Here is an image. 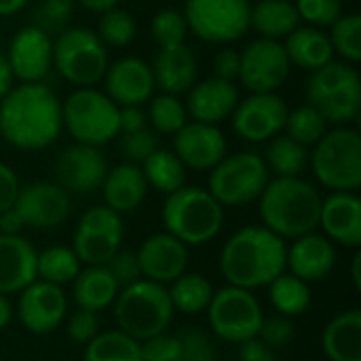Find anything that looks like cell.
I'll return each instance as SVG.
<instances>
[{
    "label": "cell",
    "instance_id": "9a60e30c",
    "mask_svg": "<svg viewBox=\"0 0 361 361\" xmlns=\"http://www.w3.org/2000/svg\"><path fill=\"white\" fill-rule=\"evenodd\" d=\"M13 209L19 214L23 226L49 231L68 220L72 199L57 182H32L19 188Z\"/></svg>",
    "mask_w": 361,
    "mask_h": 361
},
{
    "label": "cell",
    "instance_id": "681fc988",
    "mask_svg": "<svg viewBox=\"0 0 361 361\" xmlns=\"http://www.w3.org/2000/svg\"><path fill=\"white\" fill-rule=\"evenodd\" d=\"M180 361H216V347L201 330H186L180 336Z\"/></svg>",
    "mask_w": 361,
    "mask_h": 361
},
{
    "label": "cell",
    "instance_id": "ac0fdd59",
    "mask_svg": "<svg viewBox=\"0 0 361 361\" xmlns=\"http://www.w3.org/2000/svg\"><path fill=\"white\" fill-rule=\"evenodd\" d=\"M4 57L13 78L21 82H42L53 68V38L36 25H25L11 38Z\"/></svg>",
    "mask_w": 361,
    "mask_h": 361
},
{
    "label": "cell",
    "instance_id": "6f0895ef",
    "mask_svg": "<svg viewBox=\"0 0 361 361\" xmlns=\"http://www.w3.org/2000/svg\"><path fill=\"white\" fill-rule=\"evenodd\" d=\"M239 361H277L275 349H271L269 345H264L258 336L252 341H245L239 345V353H237Z\"/></svg>",
    "mask_w": 361,
    "mask_h": 361
},
{
    "label": "cell",
    "instance_id": "6da1fadb",
    "mask_svg": "<svg viewBox=\"0 0 361 361\" xmlns=\"http://www.w3.org/2000/svg\"><path fill=\"white\" fill-rule=\"evenodd\" d=\"M61 129V102L44 82H21L0 99V135L17 150L49 148Z\"/></svg>",
    "mask_w": 361,
    "mask_h": 361
},
{
    "label": "cell",
    "instance_id": "52a82bcc",
    "mask_svg": "<svg viewBox=\"0 0 361 361\" xmlns=\"http://www.w3.org/2000/svg\"><path fill=\"white\" fill-rule=\"evenodd\" d=\"M108 66V47L93 30L72 25L53 38V68L76 89L95 87L104 80Z\"/></svg>",
    "mask_w": 361,
    "mask_h": 361
},
{
    "label": "cell",
    "instance_id": "c3c4849f",
    "mask_svg": "<svg viewBox=\"0 0 361 361\" xmlns=\"http://www.w3.org/2000/svg\"><path fill=\"white\" fill-rule=\"evenodd\" d=\"M110 275L114 277L118 290L123 288H129L133 283H137L142 277V271H140V262H137V254L131 252V250H118L106 264H104Z\"/></svg>",
    "mask_w": 361,
    "mask_h": 361
},
{
    "label": "cell",
    "instance_id": "b9f144b4",
    "mask_svg": "<svg viewBox=\"0 0 361 361\" xmlns=\"http://www.w3.org/2000/svg\"><path fill=\"white\" fill-rule=\"evenodd\" d=\"M330 44L336 55H341L347 63H357L361 59V17L357 13L341 15L330 25Z\"/></svg>",
    "mask_w": 361,
    "mask_h": 361
},
{
    "label": "cell",
    "instance_id": "484cf974",
    "mask_svg": "<svg viewBox=\"0 0 361 361\" xmlns=\"http://www.w3.org/2000/svg\"><path fill=\"white\" fill-rule=\"evenodd\" d=\"M150 70L154 87H159L161 93L180 97L182 93H188L197 80V57L188 44L159 49Z\"/></svg>",
    "mask_w": 361,
    "mask_h": 361
},
{
    "label": "cell",
    "instance_id": "7dc6e473",
    "mask_svg": "<svg viewBox=\"0 0 361 361\" xmlns=\"http://www.w3.org/2000/svg\"><path fill=\"white\" fill-rule=\"evenodd\" d=\"M118 148H121V154L127 159L125 163L142 165L152 152L159 150L157 131L146 127V129H140V131H133V133H121Z\"/></svg>",
    "mask_w": 361,
    "mask_h": 361
},
{
    "label": "cell",
    "instance_id": "6125c7cd",
    "mask_svg": "<svg viewBox=\"0 0 361 361\" xmlns=\"http://www.w3.org/2000/svg\"><path fill=\"white\" fill-rule=\"evenodd\" d=\"M13 305H11V300H8V296H4V294H0V332L11 324V319H13Z\"/></svg>",
    "mask_w": 361,
    "mask_h": 361
},
{
    "label": "cell",
    "instance_id": "f1b7e54d",
    "mask_svg": "<svg viewBox=\"0 0 361 361\" xmlns=\"http://www.w3.org/2000/svg\"><path fill=\"white\" fill-rule=\"evenodd\" d=\"M283 49L290 59V66H296L300 70H317L330 61H334V51L330 44V38L319 27H296L290 36L283 38Z\"/></svg>",
    "mask_w": 361,
    "mask_h": 361
},
{
    "label": "cell",
    "instance_id": "d590c367",
    "mask_svg": "<svg viewBox=\"0 0 361 361\" xmlns=\"http://www.w3.org/2000/svg\"><path fill=\"white\" fill-rule=\"evenodd\" d=\"M264 163L277 178H300L309 167V148L288 135H275L269 140Z\"/></svg>",
    "mask_w": 361,
    "mask_h": 361
},
{
    "label": "cell",
    "instance_id": "db71d44e",
    "mask_svg": "<svg viewBox=\"0 0 361 361\" xmlns=\"http://www.w3.org/2000/svg\"><path fill=\"white\" fill-rule=\"evenodd\" d=\"M239 68H241V53L235 49H222L214 57V76L222 80H239Z\"/></svg>",
    "mask_w": 361,
    "mask_h": 361
},
{
    "label": "cell",
    "instance_id": "8992f818",
    "mask_svg": "<svg viewBox=\"0 0 361 361\" xmlns=\"http://www.w3.org/2000/svg\"><path fill=\"white\" fill-rule=\"evenodd\" d=\"M311 169L332 192H357L361 186V137L351 127H334L313 146Z\"/></svg>",
    "mask_w": 361,
    "mask_h": 361
},
{
    "label": "cell",
    "instance_id": "3957f363",
    "mask_svg": "<svg viewBox=\"0 0 361 361\" xmlns=\"http://www.w3.org/2000/svg\"><path fill=\"white\" fill-rule=\"evenodd\" d=\"M262 226L281 239H298L319 226L322 195L302 178H273L260 195Z\"/></svg>",
    "mask_w": 361,
    "mask_h": 361
},
{
    "label": "cell",
    "instance_id": "74e56055",
    "mask_svg": "<svg viewBox=\"0 0 361 361\" xmlns=\"http://www.w3.org/2000/svg\"><path fill=\"white\" fill-rule=\"evenodd\" d=\"M82 361H142V349L121 330H108L85 345Z\"/></svg>",
    "mask_w": 361,
    "mask_h": 361
},
{
    "label": "cell",
    "instance_id": "4dcf8cb0",
    "mask_svg": "<svg viewBox=\"0 0 361 361\" xmlns=\"http://www.w3.org/2000/svg\"><path fill=\"white\" fill-rule=\"evenodd\" d=\"M300 23L298 11L292 0H258L250 6V27L260 38L283 40Z\"/></svg>",
    "mask_w": 361,
    "mask_h": 361
},
{
    "label": "cell",
    "instance_id": "d6986e66",
    "mask_svg": "<svg viewBox=\"0 0 361 361\" xmlns=\"http://www.w3.org/2000/svg\"><path fill=\"white\" fill-rule=\"evenodd\" d=\"M226 152L228 144L218 125L192 121L173 135V154L186 169L212 171L226 157Z\"/></svg>",
    "mask_w": 361,
    "mask_h": 361
},
{
    "label": "cell",
    "instance_id": "f907efd6",
    "mask_svg": "<svg viewBox=\"0 0 361 361\" xmlns=\"http://www.w3.org/2000/svg\"><path fill=\"white\" fill-rule=\"evenodd\" d=\"M296 336V330H294V324L292 319L283 317V315H271V317H264L262 319V326H260V332H258V338L269 345L271 349H283L288 347Z\"/></svg>",
    "mask_w": 361,
    "mask_h": 361
},
{
    "label": "cell",
    "instance_id": "e0dca14e",
    "mask_svg": "<svg viewBox=\"0 0 361 361\" xmlns=\"http://www.w3.org/2000/svg\"><path fill=\"white\" fill-rule=\"evenodd\" d=\"M108 173L106 157L99 148L87 144L66 146L55 159V178L66 192L87 195L102 188Z\"/></svg>",
    "mask_w": 361,
    "mask_h": 361
},
{
    "label": "cell",
    "instance_id": "9f6ffc18",
    "mask_svg": "<svg viewBox=\"0 0 361 361\" xmlns=\"http://www.w3.org/2000/svg\"><path fill=\"white\" fill-rule=\"evenodd\" d=\"M148 127V116L142 106H123L118 108V129L121 133H133ZM118 133V135H121Z\"/></svg>",
    "mask_w": 361,
    "mask_h": 361
},
{
    "label": "cell",
    "instance_id": "e7e4bbea",
    "mask_svg": "<svg viewBox=\"0 0 361 361\" xmlns=\"http://www.w3.org/2000/svg\"><path fill=\"white\" fill-rule=\"evenodd\" d=\"M360 264H361V252L355 254V258H353V286H355V290H361V275H360Z\"/></svg>",
    "mask_w": 361,
    "mask_h": 361
},
{
    "label": "cell",
    "instance_id": "bcb514c9",
    "mask_svg": "<svg viewBox=\"0 0 361 361\" xmlns=\"http://www.w3.org/2000/svg\"><path fill=\"white\" fill-rule=\"evenodd\" d=\"M298 17L311 27H330L343 15L341 0H292Z\"/></svg>",
    "mask_w": 361,
    "mask_h": 361
},
{
    "label": "cell",
    "instance_id": "277c9868",
    "mask_svg": "<svg viewBox=\"0 0 361 361\" xmlns=\"http://www.w3.org/2000/svg\"><path fill=\"white\" fill-rule=\"evenodd\" d=\"M165 233L180 239L186 247L205 245L216 239L224 226V207L199 186H182L167 195L163 203Z\"/></svg>",
    "mask_w": 361,
    "mask_h": 361
},
{
    "label": "cell",
    "instance_id": "7c38bea8",
    "mask_svg": "<svg viewBox=\"0 0 361 361\" xmlns=\"http://www.w3.org/2000/svg\"><path fill=\"white\" fill-rule=\"evenodd\" d=\"M123 237V216L106 205H95L80 216L74 231L72 250L80 264L104 267L121 250Z\"/></svg>",
    "mask_w": 361,
    "mask_h": 361
},
{
    "label": "cell",
    "instance_id": "30bf717a",
    "mask_svg": "<svg viewBox=\"0 0 361 361\" xmlns=\"http://www.w3.org/2000/svg\"><path fill=\"white\" fill-rule=\"evenodd\" d=\"M212 332L233 345H241L258 336L264 311L258 296L250 290L224 286L214 292V298L207 307Z\"/></svg>",
    "mask_w": 361,
    "mask_h": 361
},
{
    "label": "cell",
    "instance_id": "94428289",
    "mask_svg": "<svg viewBox=\"0 0 361 361\" xmlns=\"http://www.w3.org/2000/svg\"><path fill=\"white\" fill-rule=\"evenodd\" d=\"M85 8H89V11H93V13H106V11H110V8H116L118 6V2L121 0H78Z\"/></svg>",
    "mask_w": 361,
    "mask_h": 361
},
{
    "label": "cell",
    "instance_id": "91938a15",
    "mask_svg": "<svg viewBox=\"0 0 361 361\" xmlns=\"http://www.w3.org/2000/svg\"><path fill=\"white\" fill-rule=\"evenodd\" d=\"M13 72H11V68H8V61H6V57L0 53V99L13 89Z\"/></svg>",
    "mask_w": 361,
    "mask_h": 361
},
{
    "label": "cell",
    "instance_id": "f35d334b",
    "mask_svg": "<svg viewBox=\"0 0 361 361\" xmlns=\"http://www.w3.org/2000/svg\"><path fill=\"white\" fill-rule=\"evenodd\" d=\"M313 108L328 121V125L345 127L355 121L361 112V82L349 85L341 91L330 93L322 102L313 104Z\"/></svg>",
    "mask_w": 361,
    "mask_h": 361
},
{
    "label": "cell",
    "instance_id": "2e32d148",
    "mask_svg": "<svg viewBox=\"0 0 361 361\" xmlns=\"http://www.w3.org/2000/svg\"><path fill=\"white\" fill-rule=\"evenodd\" d=\"M66 313L68 296L59 286L36 279L19 292L17 317L30 334L47 336L55 332L63 324Z\"/></svg>",
    "mask_w": 361,
    "mask_h": 361
},
{
    "label": "cell",
    "instance_id": "ee69618b",
    "mask_svg": "<svg viewBox=\"0 0 361 361\" xmlns=\"http://www.w3.org/2000/svg\"><path fill=\"white\" fill-rule=\"evenodd\" d=\"M150 36L159 49L186 44L188 23L184 13L178 8H161L150 21Z\"/></svg>",
    "mask_w": 361,
    "mask_h": 361
},
{
    "label": "cell",
    "instance_id": "4316f807",
    "mask_svg": "<svg viewBox=\"0 0 361 361\" xmlns=\"http://www.w3.org/2000/svg\"><path fill=\"white\" fill-rule=\"evenodd\" d=\"M146 195H148V184L140 165L121 163L108 169L102 184V197L106 207L114 209L121 216L131 214L144 203Z\"/></svg>",
    "mask_w": 361,
    "mask_h": 361
},
{
    "label": "cell",
    "instance_id": "ab89813d",
    "mask_svg": "<svg viewBox=\"0 0 361 361\" xmlns=\"http://www.w3.org/2000/svg\"><path fill=\"white\" fill-rule=\"evenodd\" d=\"M148 102L150 104H148L146 116H148V125L152 131L176 135L188 123V112H186V106L180 102V97L159 93V95H152Z\"/></svg>",
    "mask_w": 361,
    "mask_h": 361
},
{
    "label": "cell",
    "instance_id": "1f68e13d",
    "mask_svg": "<svg viewBox=\"0 0 361 361\" xmlns=\"http://www.w3.org/2000/svg\"><path fill=\"white\" fill-rule=\"evenodd\" d=\"M140 167L148 188H154L163 195H171L186 186V167L173 154V150L159 148Z\"/></svg>",
    "mask_w": 361,
    "mask_h": 361
},
{
    "label": "cell",
    "instance_id": "8d00e7d4",
    "mask_svg": "<svg viewBox=\"0 0 361 361\" xmlns=\"http://www.w3.org/2000/svg\"><path fill=\"white\" fill-rule=\"evenodd\" d=\"M78 273H80V260L76 258L72 247L51 245V247L38 252L36 279L61 288L66 283H72Z\"/></svg>",
    "mask_w": 361,
    "mask_h": 361
},
{
    "label": "cell",
    "instance_id": "836d02e7",
    "mask_svg": "<svg viewBox=\"0 0 361 361\" xmlns=\"http://www.w3.org/2000/svg\"><path fill=\"white\" fill-rule=\"evenodd\" d=\"M267 288H269L271 305L275 307L277 315H283V317L292 319V317L305 315V311L311 307V288H309V283L294 277L292 273H281Z\"/></svg>",
    "mask_w": 361,
    "mask_h": 361
},
{
    "label": "cell",
    "instance_id": "7a4b0ae2",
    "mask_svg": "<svg viewBox=\"0 0 361 361\" xmlns=\"http://www.w3.org/2000/svg\"><path fill=\"white\" fill-rule=\"evenodd\" d=\"M286 239L260 224L235 231L220 252V273L228 286L256 292L286 273Z\"/></svg>",
    "mask_w": 361,
    "mask_h": 361
},
{
    "label": "cell",
    "instance_id": "4fadbf2b",
    "mask_svg": "<svg viewBox=\"0 0 361 361\" xmlns=\"http://www.w3.org/2000/svg\"><path fill=\"white\" fill-rule=\"evenodd\" d=\"M290 68L281 40L258 38L241 51L239 80L250 93H275L286 82Z\"/></svg>",
    "mask_w": 361,
    "mask_h": 361
},
{
    "label": "cell",
    "instance_id": "ffe728a7",
    "mask_svg": "<svg viewBox=\"0 0 361 361\" xmlns=\"http://www.w3.org/2000/svg\"><path fill=\"white\" fill-rule=\"evenodd\" d=\"M135 254L142 277L161 286L173 283L188 267V247L169 233L150 235Z\"/></svg>",
    "mask_w": 361,
    "mask_h": 361
},
{
    "label": "cell",
    "instance_id": "f5cc1de1",
    "mask_svg": "<svg viewBox=\"0 0 361 361\" xmlns=\"http://www.w3.org/2000/svg\"><path fill=\"white\" fill-rule=\"evenodd\" d=\"M68 338L78 343V345H87L91 343L102 330H99V319L95 313L89 311H76L70 319H68Z\"/></svg>",
    "mask_w": 361,
    "mask_h": 361
},
{
    "label": "cell",
    "instance_id": "11a10c76",
    "mask_svg": "<svg viewBox=\"0 0 361 361\" xmlns=\"http://www.w3.org/2000/svg\"><path fill=\"white\" fill-rule=\"evenodd\" d=\"M19 188H21V184H19L17 173L6 163L0 161V214L13 207Z\"/></svg>",
    "mask_w": 361,
    "mask_h": 361
},
{
    "label": "cell",
    "instance_id": "7402d4cb",
    "mask_svg": "<svg viewBox=\"0 0 361 361\" xmlns=\"http://www.w3.org/2000/svg\"><path fill=\"white\" fill-rule=\"evenodd\" d=\"M324 237L349 250L361 245V201L355 192H332L322 199L319 226Z\"/></svg>",
    "mask_w": 361,
    "mask_h": 361
},
{
    "label": "cell",
    "instance_id": "603a6c76",
    "mask_svg": "<svg viewBox=\"0 0 361 361\" xmlns=\"http://www.w3.org/2000/svg\"><path fill=\"white\" fill-rule=\"evenodd\" d=\"M286 252V269L307 281L317 283L324 281L336 267V247L330 239L319 233H309L298 239Z\"/></svg>",
    "mask_w": 361,
    "mask_h": 361
},
{
    "label": "cell",
    "instance_id": "e575fe53",
    "mask_svg": "<svg viewBox=\"0 0 361 361\" xmlns=\"http://www.w3.org/2000/svg\"><path fill=\"white\" fill-rule=\"evenodd\" d=\"M361 82L360 72L351 66V63H343V61H330L317 70H313L307 78L305 85V95H307V104H317L324 97H328L334 91H341L349 85Z\"/></svg>",
    "mask_w": 361,
    "mask_h": 361
},
{
    "label": "cell",
    "instance_id": "f546056e",
    "mask_svg": "<svg viewBox=\"0 0 361 361\" xmlns=\"http://www.w3.org/2000/svg\"><path fill=\"white\" fill-rule=\"evenodd\" d=\"M118 286L106 267H87L72 281V300L80 311L99 313L114 305Z\"/></svg>",
    "mask_w": 361,
    "mask_h": 361
},
{
    "label": "cell",
    "instance_id": "680465c9",
    "mask_svg": "<svg viewBox=\"0 0 361 361\" xmlns=\"http://www.w3.org/2000/svg\"><path fill=\"white\" fill-rule=\"evenodd\" d=\"M21 228H23V222H21L19 214H17L13 207L0 214V235H11V237H15V235L21 233Z\"/></svg>",
    "mask_w": 361,
    "mask_h": 361
},
{
    "label": "cell",
    "instance_id": "816d5d0a",
    "mask_svg": "<svg viewBox=\"0 0 361 361\" xmlns=\"http://www.w3.org/2000/svg\"><path fill=\"white\" fill-rule=\"evenodd\" d=\"M142 361H180V338L167 332L140 343Z\"/></svg>",
    "mask_w": 361,
    "mask_h": 361
},
{
    "label": "cell",
    "instance_id": "9c48e42d",
    "mask_svg": "<svg viewBox=\"0 0 361 361\" xmlns=\"http://www.w3.org/2000/svg\"><path fill=\"white\" fill-rule=\"evenodd\" d=\"M271 180L264 159L256 152L226 154L209 171V195L222 207H241L258 201Z\"/></svg>",
    "mask_w": 361,
    "mask_h": 361
},
{
    "label": "cell",
    "instance_id": "5b68a950",
    "mask_svg": "<svg viewBox=\"0 0 361 361\" xmlns=\"http://www.w3.org/2000/svg\"><path fill=\"white\" fill-rule=\"evenodd\" d=\"M112 307L116 330L137 343L167 332L176 313L167 288L148 279L118 290Z\"/></svg>",
    "mask_w": 361,
    "mask_h": 361
},
{
    "label": "cell",
    "instance_id": "5bb4252c",
    "mask_svg": "<svg viewBox=\"0 0 361 361\" xmlns=\"http://www.w3.org/2000/svg\"><path fill=\"white\" fill-rule=\"evenodd\" d=\"M288 104L277 93H250L231 114L233 131L247 142H269L286 127Z\"/></svg>",
    "mask_w": 361,
    "mask_h": 361
},
{
    "label": "cell",
    "instance_id": "8fae6325",
    "mask_svg": "<svg viewBox=\"0 0 361 361\" xmlns=\"http://www.w3.org/2000/svg\"><path fill=\"white\" fill-rule=\"evenodd\" d=\"M250 0H186L188 32L212 44H228L250 30Z\"/></svg>",
    "mask_w": 361,
    "mask_h": 361
},
{
    "label": "cell",
    "instance_id": "7bdbcfd3",
    "mask_svg": "<svg viewBox=\"0 0 361 361\" xmlns=\"http://www.w3.org/2000/svg\"><path fill=\"white\" fill-rule=\"evenodd\" d=\"M135 32H137V25H135L133 15L118 6L102 13L97 21V30H95L97 38L106 47H127L135 38Z\"/></svg>",
    "mask_w": 361,
    "mask_h": 361
},
{
    "label": "cell",
    "instance_id": "cb8c5ba5",
    "mask_svg": "<svg viewBox=\"0 0 361 361\" xmlns=\"http://www.w3.org/2000/svg\"><path fill=\"white\" fill-rule=\"evenodd\" d=\"M239 99H241V95H239V87L235 82L212 76V78H205L190 87L184 106H186L188 116H192V121L218 125V123L231 118Z\"/></svg>",
    "mask_w": 361,
    "mask_h": 361
},
{
    "label": "cell",
    "instance_id": "83f0119b",
    "mask_svg": "<svg viewBox=\"0 0 361 361\" xmlns=\"http://www.w3.org/2000/svg\"><path fill=\"white\" fill-rule=\"evenodd\" d=\"M322 351L330 361H361V311L332 317L322 332Z\"/></svg>",
    "mask_w": 361,
    "mask_h": 361
},
{
    "label": "cell",
    "instance_id": "f6af8a7d",
    "mask_svg": "<svg viewBox=\"0 0 361 361\" xmlns=\"http://www.w3.org/2000/svg\"><path fill=\"white\" fill-rule=\"evenodd\" d=\"M72 8H74V0H42V4L34 13L36 17L32 25H36L38 30H42L53 38L68 27L66 23L72 15Z\"/></svg>",
    "mask_w": 361,
    "mask_h": 361
},
{
    "label": "cell",
    "instance_id": "60d3db41",
    "mask_svg": "<svg viewBox=\"0 0 361 361\" xmlns=\"http://www.w3.org/2000/svg\"><path fill=\"white\" fill-rule=\"evenodd\" d=\"M328 127H330L328 121L311 104H305L288 112L283 131L288 137L309 148V146H315L328 133Z\"/></svg>",
    "mask_w": 361,
    "mask_h": 361
},
{
    "label": "cell",
    "instance_id": "be15d7a7",
    "mask_svg": "<svg viewBox=\"0 0 361 361\" xmlns=\"http://www.w3.org/2000/svg\"><path fill=\"white\" fill-rule=\"evenodd\" d=\"M30 0H0V17H11L25 8Z\"/></svg>",
    "mask_w": 361,
    "mask_h": 361
},
{
    "label": "cell",
    "instance_id": "ba28073f",
    "mask_svg": "<svg viewBox=\"0 0 361 361\" xmlns=\"http://www.w3.org/2000/svg\"><path fill=\"white\" fill-rule=\"evenodd\" d=\"M63 129L76 144L102 148L118 137V106L95 87L74 89L66 102H61Z\"/></svg>",
    "mask_w": 361,
    "mask_h": 361
},
{
    "label": "cell",
    "instance_id": "44dd1931",
    "mask_svg": "<svg viewBox=\"0 0 361 361\" xmlns=\"http://www.w3.org/2000/svg\"><path fill=\"white\" fill-rule=\"evenodd\" d=\"M106 95L118 106H144L154 95L150 63L140 57H123L108 66L104 74Z\"/></svg>",
    "mask_w": 361,
    "mask_h": 361
},
{
    "label": "cell",
    "instance_id": "d4e9b609",
    "mask_svg": "<svg viewBox=\"0 0 361 361\" xmlns=\"http://www.w3.org/2000/svg\"><path fill=\"white\" fill-rule=\"evenodd\" d=\"M36 247L21 235H0V294H19L36 281Z\"/></svg>",
    "mask_w": 361,
    "mask_h": 361
},
{
    "label": "cell",
    "instance_id": "d6a6232c",
    "mask_svg": "<svg viewBox=\"0 0 361 361\" xmlns=\"http://www.w3.org/2000/svg\"><path fill=\"white\" fill-rule=\"evenodd\" d=\"M167 292L173 311H180L184 315H199L207 311L216 290L207 277L199 273H184L171 283V288H167Z\"/></svg>",
    "mask_w": 361,
    "mask_h": 361
}]
</instances>
